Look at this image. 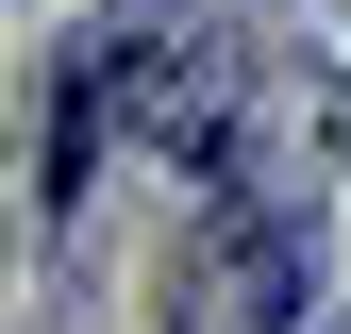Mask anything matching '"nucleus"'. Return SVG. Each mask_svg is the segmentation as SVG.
I'll return each mask as SVG.
<instances>
[{
	"mask_svg": "<svg viewBox=\"0 0 351 334\" xmlns=\"http://www.w3.org/2000/svg\"><path fill=\"white\" fill-rule=\"evenodd\" d=\"M101 117H117V84H101V51H67V84H51V117H34V201H84V167H101Z\"/></svg>",
	"mask_w": 351,
	"mask_h": 334,
	"instance_id": "obj_2",
	"label": "nucleus"
},
{
	"mask_svg": "<svg viewBox=\"0 0 351 334\" xmlns=\"http://www.w3.org/2000/svg\"><path fill=\"white\" fill-rule=\"evenodd\" d=\"M101 84H117V117H134L184 184L234 167V67H217V34H101Z\"/></svg>",
	"mask_w": 351,
	"mask_h": 334,
	"instance_id": "obj_1",
	"label": "nucleus"
},
{
	"mask_svg": "<svg viewBox=\"0 0 351 334\" xmlns=\"http://www.w3.org/2000/svg\"><path fill=\"white\" fill-rule=\"evenodd\" d=\"M318 151H335V167H351V67H335V117H318Z\"/></svg>",
	"mask_w": 351,
	"mask_h": 334,
	"instance_id": "obj_3",
	"label": "nucleus"
}]
</instances>
